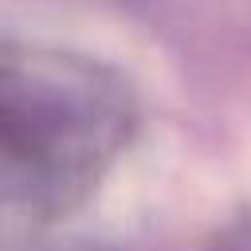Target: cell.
I'll use <instances>...</instances> for the list:
<instances>
[{"label": "cell", "instance_id": "obj_1", "mask_svg": "<svg viewBox=\"0 0 251 251\" xmlns=\"http://www.w3.org/2000/svg\"><path fill=\"white\" fill-rule=\"evenodd\" d=\"M126 86L43 47H0V212H55L118 153Z\"/></svg>", "mask_w": 251, "mask_h": 251}]
</instances>
